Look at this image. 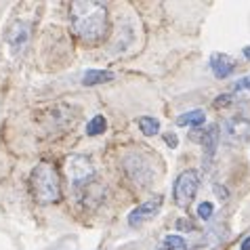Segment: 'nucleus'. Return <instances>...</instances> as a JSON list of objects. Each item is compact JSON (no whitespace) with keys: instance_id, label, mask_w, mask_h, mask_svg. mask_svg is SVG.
Returning a JSON list of instances; mask_svg holds the SVG:
<instances>
[{"instance_id":"nucleus-1","label":"nucleus","mask_w":250,"mask_h":250,"mask_svg":"<svg viewBox=\"0 0 250 250\" xmlns=\"http://www.w3.org/2000/svg\"><path fill=\"white\" fill-rule=\"evenodd\" d=\"M69 25L80 42L97 46L109 32L107 6L97 0H76L69 4Z\"/></svg>"},{"instance_id":"nucleus-2","label":"nucleus","mask_w":250,"mask_h":250,"mask_svg":"<svg viewBox=\"0 0 250 250\" xmlns=\"http://www.w3.org/2000/svg\"><path fill=\"white\" fill-rule=\"evenodd\" d=\"M32 189L38 202L53 204L61 198V183H59V172L53 164L40 162L32 172Z\"/></svg>"},{"instance_id":"nucleus-3","label":"nucleus","mask_w":250,"mask_h":250,"mask_svg":"<svg viewBox=\"0 0 250 250\" xmlns=\"http://www.w3.org/2000/svg\"><path fill=\"white\" fill-rule=\"evenodd\" d=\"M200 187V172L198 170H185L177 177L175 187H172V198H175V204L179 208H189V204L196 198V191Z\"/></svg>"},{"instance_id":"nucleus-4","label":"nucleus","mask_w":250,"mask_h":250,"mask_svg":"<svg viewBox=\"0 0 250 250\" xmlns=\"http://www.w3.org/2000/svg\"><path fill=\"white\" fill-rule=\"evenodd\" d=\"M65 172L69 177L74 187H80V185H86L91 183V179L95 177V166L91 162V158L86 156H80V154H74L65 160Z\"/></svg>"},{"instance_id":"nucleus-5","label":"nucleus","mask_w":250,"mask_h":250,"mask_svg":"<svg viewBox=\"0 0 250 250\" xmlns=\"http://www.w3.org/2000/svg\"><path fill=\"white\" fill-rule=\"evenodd\" d=\"M223 137L229 143H244L250 139V120L246 116H233L223 124Z\"/></svg>"},{"instance_id":"nucleus-6","label":"nucleus","mask_w":250,"mask_h":250,"mask_svg":"<svg viewBox=\"0 0 250 250\" xmlns=\"http://www.w3.org/2000/svg\"><path fill=\"white\" fill-rule=\"evenodd\" d=\"M162 196H156V198H151L147 200V202H143V204H139L137 208H133L128 214V225L130 227H139V225H143L145 221H149V219H154L156 214L160 212V208H162Z\"/></svg>"},{"instance_id":"nucleus-7","label":"nucleus","mask_w":250,"mask_h":250,"mask_svg":"<svg viewBox=\"0 0 250 250\" xmlns=\"http://www.w3.org/2000/svg\"><path fill=\"white\" fill-rule=\"evenodd\" d=\"M124 168H126L128 177L133 179L137 185H147L151 179V166L143 162V158L139 154H128L124 158Z\"/></svg>"},{"instance_id":"nucleus-8","label":"nucleus","mask_w":250,"mask_h":250,"mask_svg":"<svg viewBox=\"0 0 250 250\" xmlns=\"http://www.w3.org/2000/svg\"><path fill=\"white\" fill-rule=\"evenodd\" d=\"M6 42H9L11 51L19 55L25 51L27 42H30V23H23V21H17L15 25L9 30L6 34Z\"/></svg>"},{"instance_id":"nucleus-9","label":"nucleus","mask_w":250,"mask_h":250,"mask_svg":"<svg viewBox=\"0 0 250 250\" xmlns=\"http://www.w3.org/2000/svg\"><path fill=\"white\" fill-rule=\"evenodd\" d=\"M210 69H212V74L217 76V78L223 80V78H227V76L233 74L235 61L225 53H214L210 57Z\"/></svg>"},{"instance_id":"nucleus-10","label":"nucleus","mask_w":250,"mask_h":250,"mask_svg":"<svg viewBox=\"0 0 250 250\" xmlns=\"http://www.w3.org/2000/svg\"><path fill=\"white\" fill-rule=\"evenodd\" d=\"M114 78H116V74L109 72V69H88V72L82 76V84L84 86H97V84L112 82Z\"/></svg>"},{"instance_id":"nucleus-11","label":"nucleus","mask_w":250,"mask_h":250,"mask_svg":"<svg viewBox=\"0 0 250 250\" xmlns=\"http://www.w3.org/2000/svg\"><path fill=\"white\" fill-rule=\"evenodd\" d=\"M191 139H196V141L202 143L208 154H214V149H217V141H219V130H217V126H208L206 130L200 133V137L191 135Z\"/></svg>"},{"instance_id":"nucleus-12","label":"nucleus","mask_w":250,"mask_h":250,"mask_svg":"<svg viewBox=\"0 0 250 250\" xmlns=\"http://www.w3.org/2000/svg\"><path fill=\"white\" fill-rule=\"evenodd\" d=\"M204 112L202 109H191L187 114H181L177 118V124L179 126H202L204 124Z\"/></svg>"},{"instance_id":"nucleus-13","label":"nucleus","mask_w":250,"mask_h":250,"mask_svg":"<svg viewBox=\"0 0 250 250\" xmlns=\"http://www.w3.org/2000/svg\"><path fill=\"white\" fill-rule=\"evenodd\" d=\"M139 128H141V133L145 137H154L160 133V122L151 116H141L139 118Z\"/></svg>"},{"instance_id":"nucleus-14","label":"nucleus","mask_w":250,"mask_h":250,"mask_svg":"<svg viewBox=\"0 0 250 250\" xmlns=\"http://www.w3.org/2000/svg\"><path fill=\"white\" fill-rule=\"evenodd\" d=\"M107 128V120L103 116H95L91 122L86 124V135L88 137H97V135H103Z\"/></svg>"},{"instance_id":"nucleus-15","label":"nucleus","mask_w":250,"mask_h":250,"mask_svg":"<svg viewBox=\"0 0 250 250\" xmlns=\"http://www.w3.org/2000/svg\"><path fill=\"white\" fill-rule=\"evenodd\" d=\"M185 240L181 235H166L162 240V244L158 246V250H185Z\"/></svg>"},{"instance_id":"nucleus-16","label":"nucleus","mask_w":250,"mask_h":250,"mask_svg":"<svg viewBox=\"0 0 250 250\" xmlns=\"http://www.w3.org/2000/svg\"><path fill=\"white\" fill-rule=\"evenodd\" d=\"M212 212H214V206L210 204V202H202L198 206V217L202 219V221H208L212 217Z\"/></svg>"},{"instance_id":"nucleus-17","label":"nucleus","mask_w":250,"mask_h":250,"mask_svg":"<svg viewBox=\"0 0 250 250\" xmlns=\"http://www.w3.org/2000/svg\"><path fill=\"white\" fill-rule=\"evenodd\" d=\"M244 88H250V76H244L233 84V91H244Z\"/></svg>"},{"instance_id":"nucleus-18","label":"nucleus","mask_w":250,"mask_h":250,"mask_svg":"<svg viewBox=\"0 0 250 250\" xmlns=\"http://www.w3.org/2000/svg\"><path fill=\"white\" fill-rule=\"evenodd\" d=\"M177 229H185V231L189 229V231H193V223L191 221H187V219H179L177 221Z\"/></svg>"},{"instance_id":"nucleus-19","label":"nucleus","mask_w":250,"mask_h":250,"mask_svg":"<svg viewBox=\"0 0 250 250\" xmlns=\"http://www.w3.org/2000/svg\"><path fill=\"white\" fill-rule=\"evenodd\" d=\"M164 139H166V143H168L172 149H175L177 145H179V139H177V135H175V133H166V135H164Z\"/></svg>"},{"instance_id":"nucleus-20","label":"nucleus","mask_w":250,"mask_h":250,"mask_svg":"<svg viewBox=\"0 0 250 250\" xmlns=\"http://www.w3.org/2000/svg\"><path fill=\"white\" fill-rule=\"evenodd\" d=\"M229 101H231V97H229V95H221L219 97V99L217 101H214V105H227V103Z\"/></svg>"},{"instance_id":"nucleus-21","label":"nucleus","mask_w":250,"mask_h":250,"mask_svg":"<svg viewBox=\"0 0 250 250\" xmlns=\"http://www.w3.org/2000/svg\"><path fill=\"white\" fill-rule=\"evenodd\" d=\"M214 191H217V193H219V196H221V200H225V198H227V191L223 189V187H219V185H214Z\"/></svg>"},{"instance_id":"nucleus-22","label":"nucleus","mask_w":250,"mask_h":250,"mask_svg":"<svg viewBox=\"0 0 250 250\" xmlns=\"http://www.w3.org/2000/svg\"><path fill=\"white\" fill-rule=\"evenodd\" d=\"M240 250H250V235H248V238H246L244 242H242V246H240Z\"/></svg>"},{"instance_id":"nucleus-23","label":"nucleus","mask_w":250,"mask_h":250,"mask_svg":"<svg viewBox=\"0 0 250 250\" xmlns=\"http://www.w3.org/2000/svg\"><path fill=\"white\" fill-rule=\"evenodd\" d=\"M244 57L250 61V46H244Z\"/></svg>"}]
</instances>
